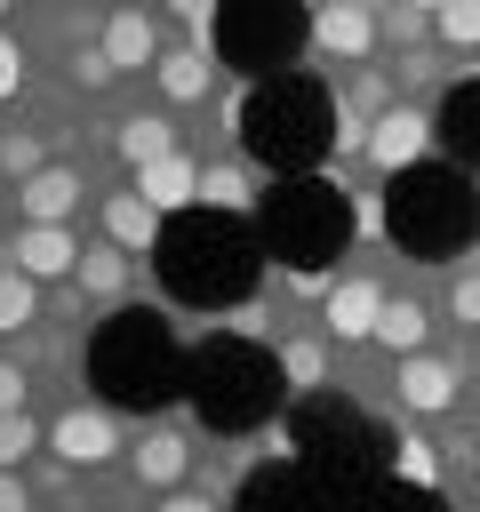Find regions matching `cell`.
<instances>
[{"label": "cell", "mask_w": 480, "mask_h": 512, "mask_svg": "<svg viewBox=\"0 0 480 512\" xmlns=\"http://www.w3.org/2000/svg\"><path fill=\"white\" fill-rule=\"evenodd\" d=\"M0 512H32V488H24V472H0Z\"/></svg>", "instance_id": "obj_35"}, {"label": "cell", "mask_w": 480, "mask_h": 512, "mask_svg": "<svg viewBox=\"0 0 480 512\" xmlns=\"http://www.w3.org/2000/svg\"><path fill=\"white\" fill-rule=\"evenodd\" d=\"M184 464H192V440H184V432H168V424H152L144 440H128V472H136L144 488H176V480H184Z\"/></svg>", "instance_id": "obj_16"}, {"label": "cell", "mask_w": 480, "mask_h": 512, "mask_svg": "<svg viewBox=\"0 0 480 512\" xmlns=\"http://www.w3.org/2000/svg\"><path fill=\"white\" fill-rule=\"evenodd\" d=\"M400 408H416V416L456 408V368L432 360V352H408V360H400Z\"/></svg>", "instance_id": "obj_17"}, {"label": "cell", "mask_w": 480, "mask_h": 512, "mask_svg": "<svg viewBox=\"0 0 480 512\" xmlns=\"http://www.w3.org/2000/svg\"><path fill=\"white\" fill-rule=\"evenodd\" d=\"M160 232H168V216H160V208H152V200H144L136 184L104 200V240H120L128 256H144V248H160Z\"/></svg>", "instance_id": "obj_15"}, {"label": "cell", "mask_w": 480, "mask_h": 512, "mask_svg": "<svg viewBox=\"0 0 480 512\" xmlns=\"http://www.w3.org/2000/svg\"><path fill=\"white\" fill-rule=\"evenodd\" d=\"M432 144H440V128H432V112H424V104H384V112L368 120V160H376L384 176L416 168Z\"/></svg>", "instance_id": "obj_7"}, {"label": "cell", "mask_w": 480, "mask_h": 512, "mask_svg": "<svg viewBox=\"0 0 480 512\" xmlns=\"http://www.w3.org/2000/svg\"><path fill=\"white\" fill-rule=\"evenodd\" d=\"M432 32H440L448 48H464V56H472V48H480V0H448V8L432 16Z\"/></svg>", "instance_id": "obj_27"}, {"label": "cell", "mask_w": 480, "mask_h": 512, "mask_svg": "<svg viewBox=\"0 0 480 512\" xmlns=\"http://www.w3.org/2000/svg\"><path fill=\"white\" fill-rule=\"evenodd\" d=\"M8 264L32 272V280H64V272H80V232L72 224H16Z\"/></svg>", "instance_id": "obj_10"}, {"label": "cell", "mask_w": 480, "mask_h": 512, "mask_svg": "<svg viewBox=\"0 0 480 512\" xmlns=\"http://www.w3.org/2000/svg\"><path fill=\"white\" fill-rule=\"evenodd\" d=\"M376 320H384V288H376L368 272L336 280V288H328V304H320V328H328L336 344H360V336H376Z\"/></svg>", "instance_id": "obj_13"}, {"label": "cell", "mask_w": 480, "mask_h": 512, "mask_svg": "<svg viewBox=\"0 0 480 512\" xmlns=\"http://www.w3.org/2000/svg\"><path fill=\"white\" fill-rule=\"evenodd\" d=\"M208 48H160V64H152V80H160V96L168 104H200L208 96Z\"/></svg>", "instance_id": "obj_19"}, {"label": "cell", "mask_w": 480, "mask_h": 512, "mask_svg": "<svg viewBox=\"0 0 480 512\" xmlns=\"http://www.w3.org/2000/svg\"><path fill=\"white\" fill-rule=\"evenodd\" d=\"M80 192H88L80 168H56V160H48V168H32V176L16 184V216H24V224H72V216H80Z\"/></svg>", "instance_id": "obj_12"}, {"label": "cell", "mask_w": 480, "mask_h": 512, "mask_svg": "<svg viewBox=\"0 0 480 512\" xmlns=\"http://www.w3.org/2000/svg\"><path fill=\"white\" fill-rule=\"evenodd\" d=\"M432 128H440V144L456 152V168H480V80H456V88L440 96Z\"/></svg>", "instance_id": "obj_14"}, {"label": "cell", "mask_w": 480, "mask_h": 512, "mask_svg": "<svg viewBox=\"0 0 480 512\" xmlns=\"http://www.w3.org/2000/svg\"><path fill=\"white\" fill-rule=\"evenodd\" d=\"M256 224L288 272H328L352 240V200L328 176H288V184H272V200H256Z\"/></svg>", "instance_id": "obj_3"}, {"label": "cell", "mask_w": 480, "mask_h": 512, "mask_svg": "<svg viewBox=\"0 0 480 512\" xmlns=\"http://www.w3.org/2000/svg\"><path fill=\"white\" fill-rule=\"evenodd\" d=\"M376 40H384L376 0H328V8L312 16V48H320V56H336V64H368V56H376Z\"/></svg>", "instance_id": "obj_8"}, {"label": "cell", "mask_w": 480, "mask_h": 512, "mask_svg": "<svg viewBox=\"0 0 480 512\" xmlns=\"http://www.w3.org/2000/svg\"><path fill=\"white\" fill-rule=\"evenodd\" d=\"M96 48H104L112 72H152V64H160V24H152V8H112L104 32H96Z\"/></svg>", "instance_id": "obj_11"}, {"label": "cell", "mask_w": 480, "mask_h": 512, "mask_svg": "<svg viewBox=\"0 0 480 512\" xmlns=\"http://www.w3.org/2000/svg\"><path fill=\"white\" fill-rule=\"evenodd\" d=\"M256 512H304V504H296L288 488H256Z\"/></svg>", "instance_id": "obj_37"}, {"label": "cell", "mask_w": 480, "mask_h": 512, "mask_svg": "<svg viewBox=\"0 0 480 512\" xmlns=\"http://www.w3.org/2000/svg\"><path fill=\"white\" fill-rule=\"evenodd\" d=\"M0 8H8V0H0Z\"/></svg>", "instance_id": "obj_39"}, {"label": "cell", "mask_w": 480, "mask_h": 512, "mask_svg": "<svg viewBox=\"0 0 480 512\" xmlns=\"http://www.w3.org/2000/svg\"><path fill=\"white\" fill-rule=\"evenodd\" d=\"M448 312H456V320H464V328H480V264H472V272H456V280H448Z\"/></svg>", "instance_id": "obj_29"}, {"label": "cell", "mask_w": 480, "mask_h": 512, "mask_svg": "<svg viewBox=\"0 0 480 512\" xmlns=\"http://www.w3.org/2000/svg\"><path fill=\"white\" fill-rule=\"evenodd\" d=\"M160 512H216V504H208V496H192V488H168V496H160Z\"/></svg>", "instance_id": "obj_36"}, {"label": "cell", "mask_w": 480, "mask_h": 512, "mask_svg": "<svg viewBox=\"0 0 480 512\" xmlns=\"http://www.w3.org/2000/svg\"><path fill=\"white\" fill-rule=\"evenodd\" d=\"M408 8H416V16H440V8H448V0H408Z\"/></svg>", "instance_id": "obj_38"}, {"label": "cell", "mask_w": 480, "mask_h": 512, "mask_svg": "<svg viewBox=\"0 0 480 512\" xmlns=\"http://www.w3.org/2000/svg\"><path fill=\"white\" fill-rule=\"evenodd\" d=\"M400 472H408V480H440V456H432V440H416V432H408V440H400Z\"/></svg>", "instance_id": "obj_31"}, {"label": "cell", "mask_w": 480, "mask_h": 512, "mask_svg": "<svg viewBox=\"0 0 480 512\" xmlns=\"http://www.w3.org/2000/svg\"><path fill=\"white\" fill-rule=\"evenodd\" d=\"M168 8L192 24V48H208V40H216V8H224V0H168Z\"/></svg>", "instance_id": "obj_30"}, {"label": "cell", "mask_w": 480, "mask_h": 512, "mask_svg": "<svg viewBox=\"0 0 480 512\" xmlns=\"http://www.w3.org/2000/svg\"><path fill=\"white\" fill-rule=\"evenodd\" d=\"M32 320H40V280L16 272V264H0V336H16Z\"/></svg>", "instance_id": "obj_24"}, {"label": "cell", "mask_w": 480, "mask_h": 512, "mask_svg": "<svg viewBox=\"0 0 480 512\" xmlns=\"http://www.w3.org/2000/svg\"><path fill=\"white\" fill-rule=\"evenodd\" d=\"M160 280H168L184 304H232V296H248L256 256H248L240 224L208 208V224H200V216H184V224H168V232H160Z\"/></svg>", "instance_id": "obj_4"}, {"label": "cell", "mask_w": 480, "mask_h": 512, "mask_svg": "<svg viewBox=\"0 0 480 512\" xmlns=\"http://www.w3.org/2000/svg\"><path fill=\"white\" fill-rule=\"evenodd\" d=\"M200 208H216V216H248V208H256L248 168H240V160H208V168H200Z\"/></svg>", "instance_id": "obj_22"}, {"label": "cell", "mask_w": 480, "mask_h": 512, "mask_svg": "<svg viewBox=\"0 0 480 512\" xmlns=\"http://www.w3.org/2000/svg\"><path fill=\"white\" fill-rule=\"evenodd\" d=\"M304 40H312L304 0H224L216 8V56L240 72H280V64H296Z\"/></svg>", "instance_id": "obj_5"}, {"label": "cell", "mask_w": 480, "mask_h": 512, "mask_svg": "<svg viewBox=\"0 0 480 512\" xmlns=\"http://www.w3.org/2000/svg\"><path fill=\"white\" fill-rule=\"evenodd\" d=\"M112 152H120L128 168H152V160H168V152H176V128H168L160 112H128V120L112 128Z\"/></svg>", "instance_id": "obj_20"}, {"label": "cell", "mask_w": 480, "mask_h": 512, "mask_svg": "<svg viewBox=\"0 0 480 512\" xmlns=\"http://www.w3.org/2000/svg\"><path fill=\"white\" fill-rule=\"evenodd\" d=\"M16 408H24V368L0 360V416H16Z\"/></svg>", "instance_id": "obj_34"}, {"label": "cell", "mask_w": 480, "mask_h": 512, "mask_svg": "<svg viewBox=\"0 0 480 512\" xmlns=\"http://www.w3.org/2000/svg\"><path fill=\"white\" fill-rule=\"evenodd\" d=\"M32 448H40V424H32L24 408H16V416H0V472H16Z\"/></svg>", "instance_id": "obj_28"}, {"label": "cell", "mask_w": 480, "mask_h": 512, "mask_svg": "<svg viewBox=\"0 0 480 512\" xmlns=\"http://www.w3.org/2000/svg\"><path fill=\"white\" fill-rule=\"evenodd\" d=\"M72 80H80V88H104V80H120V72L104 64V48H80V56H72Z\"/></svg>", "instance_id": "obj_33"}, {"label": "cell", "mask_w": 480, "mask_h": 512, "mask_svg": "<svg viewBox=\"0 0 480 512\" xmlns=\"http://www.w3.org/2000/svg\"><path fill=\"white\" fill-rule=\"evenodd\" d=\"M0 168L24 184L32 168H48V152H40V128H0Z\"/></svg>", "instance_id": "obj_26"}, {"label": "cell", "mask_w": 480, "mask_h": 512, "mask_svg": "<svg viewBox=\"0 0 480 512\" xmlns=\"http://www.w3.org/2000/svg\"><path fill=\"white\" fill-rule=\"evenodd\" d=\"M384 232H392V248H408L424 264L472 248V232H480V184H472V168L416 160V168L384 176Z\"/></svg>", "instance_id": "obj_1"}, {"label": "cell", "mask_w": 480, "mask_h": 512, "mask_svg": "<svg viewBox=\"0 0 480 512\" xmlns=\"http://www.w3.org/2000/svg\"><path fill=\"white\" fill-rule=\"evenodd\" d=\"M16 88H24V40H16V32H0V104H8Z\"/></svg>", "instance_id": "obj_32"}, {"label": "cell", "mask_w": 480, "mask_h": 512, "mask_svg": "<svg viewBox=\"0 0 480 512\" xmlns=\"http://www.w3.org/2000/svg\"><path fill=\"white\" fill-rule=\"evenodd\" d=\"M136 192L160 208V216H176V208H192L200 200V160H184V152H168V160H152V168H136Z\"/></svg>", "instance_id": "obj_18"}, {"label": "cell", "mask_w": 480, "mask_h": 512, "mask_svg": "<svg viewBox=\"0 0 480 512\" xmlns=\"http://www.w3.org/2000/svg\"><path fill=\"white\" fill-rule=\"evenodd\" d=\"M280 376H288L296 392H312V384L328 376V352H320L312 336H296V344H280Z\"/></svg>", "instance_id": "obj_25"}, {"label": "cell", "mask_w": 480, "mask_h": 512, "mask_svg": "<svg viewBox=\"0 0 480 512\" xmlns=\"http://www.w3.org/2000/svg\"><path fill=\"white\" fill-rule=\"evenodd\" d=\"M240 152L280 168V176H304V168H320L336 152V104L312 80L272 72V80H256L240 96Z\"/></svg>", "instance_id": "obj_2"}, {"label": "cell", "mask_w": 480, "mask_h": 512, "mask_svg": "<svg viewBox=\"0 0 480 512\" xmlns=\"http://www.w3.org/2000/svg\"><path fill=\"white\" fill-rule=\"evenodd\" d=\"M48 448H56L72 472H96V464H112L128 440H120V424H112L104 408H64V416L48 424Z\"/></svg>", "instance_id": "obj_9"}, {"label": "cell", "mask_w": 480, "mask_h": 512, "mask_svg": "<svg viewBox=\"0 0 480 512\" xmlns=\"http://www.w3.org/2000/svg\"><path fill=\"white\" fill-rule=\"evenodd\" d=\"M80 288H88V296H120V288H128V248H120V240L80 248Z\"/></svg>", "instance_id": "obj_23"}, {"label": "cell", "mask_w": 480, "mask_h": 512, "mask_svg": "<svg viewBox=\"0 0 480 512\" xmlns=\"http://www.w3.org/2000/svg\"><path fill=\"white\" fill-rule=\"evenodd\" d=\"M424 336H432V312H424L416 296H384V320H376V344H384L392 360H408V352H424Z\"/></svg>", "instance_id": "obj_21"}, {"label": "cell", "mask_w": 480, "mask_h": 512, "mask_svg": "<svg viewBox=\"0 0 480 512\" xmlns=\"http://www.w3.org/2000/svg\"><path fill=\"white\" fill-rule=\"evenodd\" d=\"M272 400V360H256V352H232V344H216L208 360H200V408H216V416H256Z\"/></svg>", "instance_id": "obj_6"}]
</instances>
